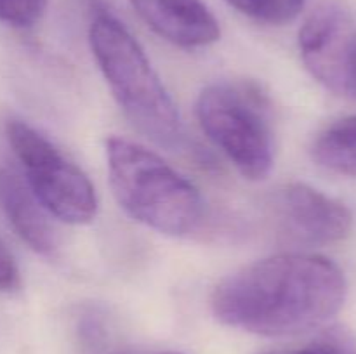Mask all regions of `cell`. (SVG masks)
<instances>
[{
  "label": "cell",
  "mask_w": 356,
  "mask_h": 354,
  "mask_svg": "<svg viewBox=\"0 0 356 354\" xmlns=\"http://www.w3.org/2000/svg\"><path fill=\"white\" fill-rule=\"evenodd\" d=\"M346 278L315 253H278L240 267L216 285L218 321L263 337H292L318 328L346 301Z\"/></svg>",
  "instance_id": "6da1fadb"
},
{
  "label": "cell",
  "mask_w": 356,
  "mask_h": 354,
  "mask_svg": "<svg viewBox=\"0 0 356 354\" xmlns=\"http://www.w3.org/2000/svg\"><path fill=\"white\" fill-rule=\"evenodd\" d=\"M92 54L111 94L132 125L165 148H176L183 137L179 111L139 42L104 9L89 28Z\"/></svg>",
  "instance_id": "7a4b0ae2"
},
{
  "label": "cell",
  "mask_w": 356,
  "mask_h": 354,
  "mask_svg": "<svg viewBox=\"0 0 356 354\" xmlns=\"http://www.w3.org/2000/svg\"><path fill=\"white\" fill-rule=\"evenodd\" d=\"M110 186L129 217L162 235L195 231L204 217L197 187L156 153L124 137L106 139Z\"/></svg>",
  "instance_id": "3957f363"
},
{
  "label": "cell",
  "mask_w": 356,
  "mask_h": 354,
  "mask_svg": "<svg viewBox=\"0 0 356 354\" xmlns=\"http://www.w3.org/2000/svg\"><path fill=\"white\" fill-rule=\"evenodd\" d=\"M197 118L207 137L243 177L259 180L273 167L270 101L247 80L211 83L197 99Z\"/></svg>",
  "instance_id": "277c9868"
},
{
  "label": "cell",
  "mask_w": 356,
  "mask_h": 354,
  "mask_svg": "<svg viewBox=\"0 0 356 354\" xmlns=\"http://www.w3.org/2000/svg\"><path fill=\"white\" fill-rule=\"evenodd\" d=\"M6 134L28 187L49 214L68 224H87L96 217V189L80 167L24 121L10 120Z\"/></svg>",
  "instance_id": "5b68a950"
},
{
  "label": "cell",
  "mask_w": 356,
  "mask_h": 354,
  "mask_svg": "<svg viewBox=\"0 0 356 354\" xmlns=\"http://www.w3.org/2000/svg\"><path fill=\"white\" fill-rule=\"evenodd\" d=\"M355 42L353 21L336 3L318 7L299 31V51L306 68L336 94H343L344 68Z\"/></svg>",
  "instance_id": "8992f818"
},
{
  "label": "cell",
  "mask_w": 356,
  "mask_h": 354,
  "mask_svg": "<svg viewBox=\"0 0 356 354\" xmlns=\"http://www.w3.org/2000/svg\"><path fill=\"white\" fill-rule=\"evenodd\" d=\"M282 219L302 242L336 243L346 238L353 215L341 201L302 183H292L282 191Z\"/></svg>",
  "instance_id": "52a82bcc"
},
{
  "label": "cell",
  "mask_w": 356,
  "mask_h": 354,
  "mask_svg": "<svg viewBox=\"0 0 356 354\" xmlns=\"http://www.w3.org/2000/svg\"><path fill=\"white\" fill-rule=\"evenodd\" d=\"M159 37L183 49L214 44L219 23L204 0H129Z\"/></svg>",
  "instance_id": "ba28073f"
},
{
  "label": "cell",
  "mask_w": 356,
  "mask_h": 354,
  "mask_svg": "<svg viewBox=\"0 0 356 354\" xmlns=\"http://www.w3.org/2000/svg\"><path fill=\"white\" fill-rule=\"evenodd\" d=\"M0 210L33 252L40 255H52L56 252L58 236L45 215V208L28 184L7 169H0Z\"/></svg>",
  "instance_id": "9c48e42d"
},
{
  "label": "cell",
  "mask_w": 356,
  "mask_h": 354,
  "mask_svg": "<svg viewBox=\"0 0 356 354\" xmlns=\"http://www.w3.org/2000/svg\"><path fill=\"white\" fill-rule=\"evenodd\" d=\"M312 156L330 172L356 177V115L320 132L312 144Z\"/></svg>",
  "instance_id": "30bf717a"
},
{
  "label": "cell",
  "mask_w": 356,
  "mask_h": 354,
  "mask_svg": "<svg viewBox=\"0 0 356 354\" xmlns=\"http://www.w3.org/2000/svg\"><path fill=\"white\" fill-rule=\"evenodd\" d=\"M245 16L266 24H285L299 16L305 0H226Z\"/></svg>",
  "instance_id": "8fae6325"
},
{
  "label": "cell",
  "mask_w": 356,
  "mask_h": 354,
  "mask_svg": "<svg viewBox=\"0 0 356 354\" xmlns=\"http://www.w3.org/2000/svg\"><path fill=\"white\" fill-rule=\"evenodd\" d=\"M264 354H356V346L344 330H330L318 339L291 349H277Z\"/></svg>",
  "instance_id": "7c38bea8"
},
{
  "label": "cell",
  "mask_w": 356,
  "mask_h": 354,
  "mask_svg": "<svg viewBox=\"0 0 356 354\" xmlns=\"http://www.w3.org/2000/svg\"><path fill=\"white\" fill-rule=\"evenodd\" d=\"M47 0H0V23L30 28L44 16Z\"/></svg>",
  "instance_id": "4fadbf2b"
},
{
  "label": "cell",
  "mask_w": 356,
  "mask_h": 354,
  "mask_svg": "<svg viewBox=\"0 0 356 354\" xmlns=\"http://www.w3.org/2000/svg\"><path fill=\"white\" fill-rule=\"evenodd\" d=\"M19 288V269L13 253L0 242V290L14 292Z\"/></svg>",
  "instance_id": "5bb4252c"
},
{
  "label": "cell",
  "mask_w": 356,
  "mask_h": 354,
  "mask_svg": "<svg viewBox=\"0 0 356 354\" xmlns=\"http://www.w3.org/2000/svg\"><path fill=\"white\" fill-rule=\"evenodd\" d=\"M341 96H355L356 97V42L351 47L350 56H348L346 68H344L343 78V94Z\"/></svg>",
  "instance_id": "9a60e30c"
},
{
  "label": "cell",
  "mask_w": 356,
  "mask_h": 354,
  "mask_svg": "<svg viewBox=\"0 0 356 354\" xmlns=\"http://www.w3.org/2000/svg\"><path fill=\"white\" fill-rule=\"evenodd\" d=\"M138 354H181V353H170V351H162V353H138Z\"/></svg>",
  "instance_id": "2e32d148"
}]
</instances>
